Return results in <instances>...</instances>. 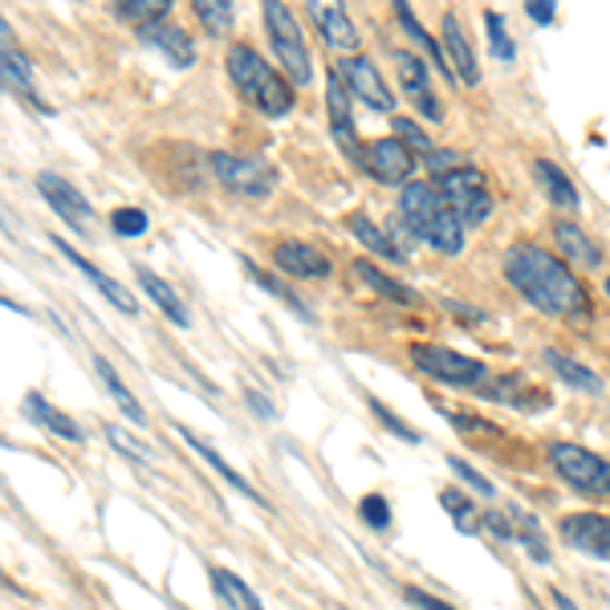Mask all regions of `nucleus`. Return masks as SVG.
Segmentation results:
<instances>
[{"instance_id":"58836bf2","label":"nucleus","mask_w":610,"mask_h":610,"mask_svg":"<svg viewBox=\"0 0 610 610\" xmlns=\"http://www.w3.org/2000/svg\"><path fill=\"white\" fill-rule=\"evenodd\" d=\"M358 513H363V521L371 529H375V533H387V529H391V505H387V496H378V493L363 496Z\"/></svg>"},{"instance_id":"473e14b6","label":"nucleus","mask_w":610,"mask_h":610,"mask_svg":"<svg viewBox=\"0 0 610 610\" xmlns=\"http://www.w3.org/2000/svg\"><path fill=\"white\" fill-rule=\"evenodd\" d=\"M211 587L220 590V599L228 602L233 610H265L257 594H253V590H248L245 582L233 574V570H224V565H211Z\"/></svg>"},{"instance_id":"39448f33","label":"nucleus","mask_w":610,"mask_h":610,"mask_svg":"<svg viewBox=\"0 0 610 610\" xmlns=\"http://www.w3.org/2000/svg\"><path fill=\"white\" fill-rule=\"evenodd\" d=\"M411 363L415 371L444 387H460V391H481L489 383V366L481 358H469V354H456L447 346H432V342H415L411 346Z\"/></svg>"},{"instance_id":"3c124183","label":"nucleus","mask_w":610,"mask_h":610,"mask_svg":"<svg viewBox=\"0 0 610 610\" xmlns=\"http://www.w3.org/2000/svg\"><path fill=\"white\" fill-rule=\"evenodd\" d=\"M607 297H610V277H607Z\"/></svg>"},{"instance_id":"72a5a7b5","label":"nucleus","mask_w":610,"mask_h":610,"mask_svg":"<svg viewBox=\"0 0 610 610\" xmlns=\"http://www.w3.org/2000/svg\"><path fill=\"white\" fill-rule=\"evenodd\" d=\"M191 9L200 17V24L211 37H228L236 24V4L233 0H191Z\"/></svg>"},{"instance_id":"a18cd8bd","label":"nucleus","mask_w":610,"mask_h":610,"mask_svg":"<svg viewBox=\"0 0 610 610\" xmlns=\"http://www.w3.org/2000/svg\"><path fill=\"white\" fill-rule=\"evenodd\" d=\"M403 599H407L415 610H456V607H447L444 599H435V594H427V590H420V587H407L403 590Z\"/></svg>"},{"instance_id":"7ed1b4c3","label":"nucleus","mask_w":610,"mask_h":610,"mask_svg":"<svg viewBox=\"0 0 610 610\" xmlns=\"http://www.w3.org/2000/svg\"><path fill=\"white\" fill-rule=\"evenodd\" d=\"M224 66H228V78H233L236 95L245 98L253 110H260L265 118H285L294 110V82L273 70L253 46H233L228 58H224Z\"/></svg>"},{"instance_id":"bb28decb","label":"nucleus","mask_w":610,"mask_h":610,"mask_svg":"<svg viewBox=\"0 0 610 610\" xmlns=\"http://www.w3.org/2000/svg\"><path fill=\"white\" fill-rule=\"evenodd\" d=\"M481 395H489V400H501V403H509V407H521V411L550 407V395H541V391H529L525 378H521V375H505V378H496V383H484Z\"/></svg>"},{"instance_id":"1a4fd4ad","label":"nucleus","mask_w":610,"mask_h":610,"mask_svg":"<svg viewBox=\"0 0 610 610\" xmlns=\"http://www.w3.org/2000/svg\"><path fill=\"white\" fill-rule=\"evenodd\" d=\"M363 167L378 184H391V188H407V179L415 176V151L400 135H387V139H375L366 147Z\"/></svg>"},{"instance_id":"cd10ccee","label":"nucleus","mask_w":610,"mask_h":610,"mask_svg":"<svg viewBox=\"0 0 610 610\" xmlns=\"http://www.w3.org/2000/svg\"><path fill=\"white\" fill-rule=\"evenodd\" d=\"M545 366H550L570 391H590V395H602V391H607V383H602L590 366H582L578 358H570V354L562 351H545Z\"/></svg>"},{"instance_id":"6ab92c4d","label":"nucleus","mask_w":610,"mask_h":610,"mask_svg":"<svg viewBox=\"0 0 610 610\" xmlns=\"http://www.w3.org/2000/svg\"><path fill=\"white\" fill-rule=\"evenodd\" d=\"M139 41L142 46L159 49L171 66H179V70H188L191 61H196V46H191V37L184 33V29H176V24H147V29H139Z\"/></svg>"},{"instance_id":"412c9836","label":"nucleus","mask_w":610,"mask_h":610,"mask_svg":"<svg viewBox=\"0 0 610 610\" xmlns=\"http://www.w3.org/2000/svg\"><path fill=\"white\" fill-rule=\"evenodd\" d=\"M444 49H447V61H452V70H456V82H464V86H476V82H481V66H476L472 41L464 37V29H460V17H456V12H444Z\"/></svg>"},{"instance_id":"f257e3e1","label":"nucleus","mask_w":610,"mask_h":610,"mask_svg":"<svg viewBox=\"0 0 610 610\" xmlns=\"http://www.w3.org/2000/svg\"><path fill=\"white\" fill-rule=\"evenodd\" d=\"M505 282L545 317H562V322L590 317V294L574 265L533 240H516L505 253Z\"/></svg>"},{"instance_id":"ea45409f","label":"nucleus","mask_w":610,"mask_h":610,"mask_svg":"<svg viewBox=\"0 0 610 610\" xmlns=\"http://www.w3.org/2000/svg\"><path fill=\"white\" fill-rule=\"evenodd\" d=\"M110 224H115L118 236H142L147 233V211L142 208H115Z\"/></svg>"},{"instance_id":"f3484780","label":"nucleus","mask_w":610,"mask_h":610,"mask_svg":"<svg viewBox=\"0 0 610 610\" xmlns=\"http://www.w3.org/2000/svg\"><path fill=\"white\" fill-rule=\"evenodd\" d=\"M305 9H309L317 33L326 37L329 49H338V53H354L358 49V29H354L351 12H346L342 0H305Z\"/></svg>"},{"instance_id":"37998d69","label":"nucleus","mask_w":610,"mask_h":610,"mask_svg":"<svg viewBox=\"0 0 610 610\" xmlns=\"http://www.w3.org/2000/svg\"><path fill=\"white\" fill-rule=\"evenodd\" d=\"M371 411H375L378 420L387 423V427H391V432H395V435H400V440H407V444H420V432H415V427H407V423H403L400 415H391V411H387V403L371 400Z\"/></svg>"},{"instance_id":"c85d7f7f","label":"nucleus","mask_w":610,"mask_h":610,"mask_svg":"<svg viewBox=\"0 0 610 610\" xmlns=\"http://www.w3.org/2000/svg\"><path fill=\"white\" fill-rule=\"evenodd\" d=\"M351 236H354V240H358L363 248H371L375 257L395 260V265H403V260H407V253H403L400 245H391L387 233H383V228H378V224L371 220L366 211H354V216H351Z\"/></svg>"},{"instance_id":"f704fd0d","label":"nucleus","mask_w":610,"mask_h":610,"mask_svg":"<svg viewBox=\"0 0 610 610\" xmlns=\"http://www.w3.org/2000/svg\"><path fill=\"white\" fill-rule=\"evenodd\" d=\"M440 505L452 513V521H456V529H464V533H472V529L481 525V516H476V509H472V501L464 493H456V489H440Z\"/></svg>"},{"instance_id":"a878e982","label":"nucleus","mask_w":610,"mask_h":610,"mask_svg":"<svg viewBox=\"0 0 610 610\" xmlns=\"http://www.w3.org/2000/svg\"><path fill=\"white\" fill-rule=\"evenodd\" d=\"M139 285H142V294L151 297V305H159V314H164L171 326H179V329L191 326V317H188V309H184V302H179V294L159 277V273L139 269Z\"/></svg>"},{"instance_id":"dca6fc26","label":"nucleus","mask_w":610,"mask_h":610,"mask_svg":"<svg viewBox=\"0 0 610 610\" xmlns=\"http://www.w3.org/2000/svg\"><path fill=\"white\" fill-rule=\"evenodd\" d=\"M395 66H400V82H403V95H407V102L420 110L427 122H440L444 118V106H440V98L432 95V73H427V66H423L415 53H395Z\"/></svg>"},{"instance_id":"c03bdc74","label":"nucleus","mask_w":610,"mask_h":610,"mask_svg":"<svg viewBox=\"0 0 610 610\" xmlns=\"http://www.w3.org/2000/svg\"><path fill=\"white\" fill-rule=\"evenodd\" d=\"M481 525L489 529V533H493L496 541H516V538H521V533L513 529V521H505L501 513H484V516H481Z\"/></svg>"},{"instance_id":"49530a36","label":"nucleus","mask_w":610,"mask_h":610,"mask_svg":"<svg viewBox=\"0 0 610 610\" xmlns=\"http://www.w3.org/2000/svg\"><path fill=\"white\" fill-rule=\"evenodd\" d=\"M525 12L533 17V24H550L558 12V0H525Z\"/></svg>"},{"instance_id":"20e7f679","label":"nucleus","mask_w":610,"mask_h":610,"mask_svg":"<svg viewBox=\"0 0 610 610\" xmlns=\"http://www.w3.org/2000/svg\"><path fill=\"white\" fill-rule=\"evenodd\" d=\"M260 12H265V29H269V41L277 49L285 78L294 86H309L314 82V58H309V46H305L302 24L294 21V12L285 9L282 0H260Z\"/></svg>"},{"instance_id":"2f4dec72","label":"nucleus","mask_w":610,"mask_h":610,"mask_svg":"<svg viewBox=\"0 0 610 610\" xmlns=\"http://www.w3.org/2000/svg\"><path fill=\"white\" fill-rule=\"evenodd\" d=\"M110 9L118 12V21L147 29V24L167 21V12H171V0H110Z\"/></svg>"},{"instance_id":"4468645a","label":"nucleus","mask_w":610,"mask_h":610,"mask_svg":"<svg viewBox=\"0 0 610 610\" xmlns=\"http://www.w3.org/2000/svg\"><path fill=\"white\" fill-rule=\"evenodd\" d=\"M273 260H277V269L297 277V282H326L329 273H334L326 253L317 245H309V240H282V245H273Z\"/></svg>"},{"instance_id":"7c9ffc66","label":"nucleus","mask_w":610,"mask_h":610,"mask_svg":"<svg viewBox=\"0 0 610 610\" xmlns=\"http://www.w3.org/2000/svg\"><path fill=\"white\" fill-rule=\"evenodd\" d=\"M354 273H358V277H363V282L371 285L375 294L391 297V302H400V305H420V294H415V289H407L403 282H395L391 273H383V269L375 265V260H354Z\"/></svg>"},{"instance_id":"c756f323","label":"nucleus","mask_w":610,"mask_h":610,"mask_svg":"<svg viewBox=\"0 0 610 610\" xmlns=\"http://www.w3.org/2000/svg\"><path fill=\"white\" fill-rule=\"evenodd\" d=\"M95 371H98V378H102V383H106V391L115 395L118 411H122V415H127L130 423H139V427H147V411H142V407H139V400H135V395H130V391H127V383L118 378V371H115V366H110V358H102V354H95Z\"/></svg>"},{"instance_id":"9d476101","label":"nucleus","mask_w":610,"mask_h":610,"mask_svg":"<svg viewBox=\"0 0 610 610\" xmlns=\"http://www.w3.org/2000/svg\"><path fill=\"white\" fill-rule=\"evenodd\" d=\"M326 110H329V135L342 151L351 155L354 164H363V147H358V130H354V110H351V86L338 70L326 73Z\"/></svg>"},{"instance_id":"8fccbe9b","label":"nucleus","mask_w":610,"mask_h":610,"mask_svg":"<svg viewBox=\"0 0 610 610\" xmlns=\"http://www.w3.org/2000/svg\"><path fill=\"white\" fill-rule=\"evenodd\" d=\"M550 599H553V607H558V610H578V602H574V599H565L562 590H550Z\"/></svg>"},{"instance_id":"6e6552de","label":"nucleus","mask_w":610,"mask_h":610,"mask_svg":"<svg viewBox=\"0 0 610 610\" xmlns=\"http://www.w3.org/2000/svg\"><path fill=\"white\" fill-rule=\"evenodd\" d=\"M208 167L224 188L245 196V200H265V196L277 188V171H273L269 164H260V159H240V155H228V151H211Z\"/></svg>"},{"instance_id":"5701e85b","label":"nucleus","mask_w":610,"mask_h":610,"mask_svg":"<svg viewBox=\"0 0 610 610\" xmlns=\"http://www.w3.org/2000/svg\"><path fill=\"white\" fill-rule=\"evenodd\" d=\"M553 240L562 248V257L574 265V269H599L602 265V248L590 240L574 220H558L553 224Z\"/></svg>"},{"instance_id":"0eeeda50","label":"nucleus","mask_w":610,"mask_h":610,"mask_svg":"<svg viewBox=\"0 0 610 610\" xmlns=\"http://www.w3.org/2000/svg\"><path fill=\"white\" fill-rule=\"evenodd\" d=\"M435 188L447 200V208L456 211L464 228H481L493 216V191L484 184V176L476 167H447L435 176Z\"/></svg>"},{"instance_id":"ddd939ff","label":"nucleus","mask_w":610,"mask_h":610,"mask_svg":"<svg viewBox=\"0 0 610 610\" xmlns=\"http://www.w3.org/2000/svg\"><path fill=\"white\" fill-rule=\"evenodd\" d=\"M334 70L346 78V86H351V95H358L363 98L375 115H391L395 110V98H391V90H387V82L378 78V70H375V61L371 58H358V53H351V58L342 61V66H334Z\"/></svg>"},{"instance_id":"b1692460","label":"nucleus","mask_w":610,"mask_h":610,"mask_svg":"<svg viewBox=\"0 0 610 610\" xmlns=\"http://www.w3.org/2000/svg\"><path fill=\"white\" fill-rule=\"evenodd\" d=\"M533 179H538L541 196H545L553 208L570 211V216L582 208V200H578V188L570 184V176H565L558 164H550V159H538V164H533Z\"/></svg>"},{"instance_id":"9b49d317","label":"nucleus","mask_w":610,"mask_h":610,"mask_svg":"<svg viewBox=\"0 0 610 610\" xmlns=\"http://www.w3.org/2000/svg\"><path fill=\"white\" fill-rule=\"evenodd\" d=\"M37 191L46 196L49 208L58 211V216L70 224L73 233H90V224H95V208H90V200H86L82 191L73 188L70 179L53 176V171H41V176H37Z\"/></svg>"},{"instance_id":"79ce46f5","label":"nucleus","mask_w":610,"mask_h":610,"mask_svg":"<svg viewBox=\"0 0 610 610\" xmlns=\"http://www.w3.org/2000/svg\"><path fill=\"white\" fill-rule=\"evenodd\" d=\"M447 469L456 472V476H460V481H464V484H472V489H476V493H481V496H496V484H493V481H484L481 472L472 469V464H464V460H460V456H447Z\"/></svg>"},{"instance_id":"f8f14e48","label":"nucleus","mask_w":610,"mask_h":610,"mask_svg":"<svg viewBox=\"0 0 610 610\" xmlns=\"http://www.w3.org/2000/svg\"><path fill=\"white\" fill-rule=\"evenodd\" d=\"M0 37H4V46H0V70H4V90H9V95H17L21 102L33 106L37 115H49V106L41 102V95H37L33 66H29V58H24L21 49H17V41H12L9 21L0 24Z\"/></svg>"},{"instance_id":"393cba45","label":"nucleus","mask_w":610,"mask_h":610,"mask_svg":"<svg viewBox=\"0 0 610 610\" xmlns=\"http://www.w3.org/2000/svg\"><path fill=\"white\" fill-rule=\"evenodd\" d=\"M24 411H29V420H33V423H41V427H49L53 435H61L66 444H82V440H86V432L78 427V420H70V415H66V411H58V407H49V403L41 400L37 391H29V395H24Z\"/></svg>"},{"instance_id":"2eb2a0df","label":"nucleus","mask_w":610,"mask_h":610,"mask_svg":"<svg viewBox=\"0 0 610 610\" xmlns=\"http://www.w3.org/2000/svg\"><path fill=\"white\" fill-rule=\"evenodd\" d=\"M53 248H58L61 257L70 260L73 269L82 273L86 282L95 285V289H98V294L106 297V302L115 305L118 314H127V317H135V314H139V302H135V294H130L127 285H122V282H115V277H106V273L98 269L95 260H86L82 253H78V248H73V245H66V240H58V236H53Z\"/></svg>"},{"instance_id":"4c0bfd02","label":"nucleus","mask_w":610,"mask_h":610,"mask_svg":"<svg viewBox=\"0 0 610 610\" xmlns=\"http://www.w3.org/2000/svg\"><path fill=\"white\" fill-rule=\"evenodd\" d=\"M106 440H110V447H118V452H127L130 460H142V464L151 460V447L139 444V440H135V435H130L127 427H115V423H106Z\"/></svg>"},{"instance_id":"09e8293b","label":"nucleus","mask_w":610,"mask_h":610,"mask_svg":"<svg viewBox=\"0 0 610 610\" xmlns=\"http://www.w3.org/2000/svg\"><path fill=\"white\" fill-rule=\"evenodd\" d=\"M245 400L253 403V411H257L260 420H273V407H269V400H265V395H257V391H245Z\"/></svg>"},{"instance_id":"de8ad7c7","label":"nucleus","mask_w":610,"mask_h":610,"mask_svg":"<svg viewBox=\"0 0 610 610\" xmlns=\"http://www.w3.org/2000/svg\"><path fill=\"white\" fill-rule=\"evenodd\" d=\"M447 420L456 423L460 432H489V435H496V427H493V423H481V420H469V415H447Z\"/></svg>"},{"instance_id":"423d86ee","label":"nucleus","mask_w":610,"mask_h":610,"mask_svg":"<svg viewBox=\"0 0 610 610\" xmlns=\"http://www.w3.org/2000/svg\"><path fill=\"white\" fill-rule=\"evenodd\" d=\"M545 460L558 472V481H565L578 493L610 496V460L594 456V452H587L582 444H570V440H553L545 447Z\"/></svg>"},{"instance_id":"a211bd4d","label":"nucleus","mask_w":610,"mask_h":610,"mask_svg":"<svg viewBox=\"0 0 610 610\" xmlns=\"http://www.w3.org/2000/svg\"><path fill=\"white\" fill-rule=\"evenodd\" d=\"M562 538H565V545H574V550L590 553V558L610 562V516L570 513L562 521Z\"/></svg>"},{"instance_id":"c9c22d12","label":"nucleus","mask_w":610,"mask_h":610,"mask_svg":"<svg viewBox=\"0 0 610 610\" xmlns=\"http://www.w3.org/2000/svg\"><path fill=\"white\" fill-rule=\"evenodd\" d=\"M245 273H248V277H253V282H257V285H265V289H269V294H273V297H282V302H285V305H289V309H294V314L309 317V314H305V305H302V297H297V294H294V289H285V285H282V282H277V277H269V273L260 269V265H253V260H245Z\"/></svg>"},{"instance_id":"a19ab883","label":"nucleus","mask_w":610,"mask_h":610,"mask_svg":"<svg viewBox=\"0 0 610 610\" xmlns=\"http://www.w3.org/2000/svg\"><path fill=\"white\" fill-rule=\"evenodd\" d=\"M395 135H400V139H407V147H411V151H420L423 159H432V155H435L432 139H427V135H423V130L415 127V122H411V118H395Z\"/></svg>"},{"instance_id":"aec40b11","label":"nucleus","mask_w":610,"mask_h":610,"mask_svg":"<svg viewBox=\"0 0 610 610\" xmlns=\"http://www.w3.org/2000/svg\"><path fill=\"white\" fill-rule=\"evenodd\" d=\"M179 435H184V440H188V447H191V452H196V456H200L204 464H208V469L216 472V476H220L224 484H233L236 493H245V501H253V505L269 509V501H265V496H260L257 489H253V484H248L245 476H240V472H236L233 464H228V460H224L220 452H216V447H211V444H204L200 435H196V432H188V427H179Z\"/></svg>"},{"instance_id":"e433bc0d","label":"nucleus","mask_w":610,"mask_h":610,"mask_svg":"<svg viewBox=\"0 0 610 610\" xmlns=\"http://www.w3.org/2000/svg\"><path fill=\"white\" fill-rule=\"evenodd\" d=\"M484 29H489V41H493L496 58L513 61L516 58V46H513V37H509L505 21H501V12H484Z\"/></svg>"},{"instance_id":"f03ea898","label":"nucleus","mask_w":610,"mask_h":610,"mask_svg":"<svg viewBox=\"0 0 610 610\" xmlns=\"http://www.w3.org/2000/svg\"><path fill=\"white\" fill-rule=\"evenodd\" d=\"M400 216L411 228V236H420L423 245H432L435 253H444V257L464 253V224L432 184H407L400 191Z\"/></svg>"},{"instance_id":"4be33fe9","label":"nucleus","mask_w":610,"mask_h":610,"mask_svg":"<svg viewBox=\"0 0 610 610\" xmlns=\"http://www.w3.org/2000/svg\"><path fill=\"white\" fill-rule=\"evenodd\" d=\"M391 9H395V17H400L403 33H407L411 41H415V46H420L423 53L432 58V66L440 70V78H447V82H456V70H452V61H447V49L440 46V41H435V37L427 33V29H423L420 17H415V9H411L407 0H391Z\"/></svg>"}]
</instances>
